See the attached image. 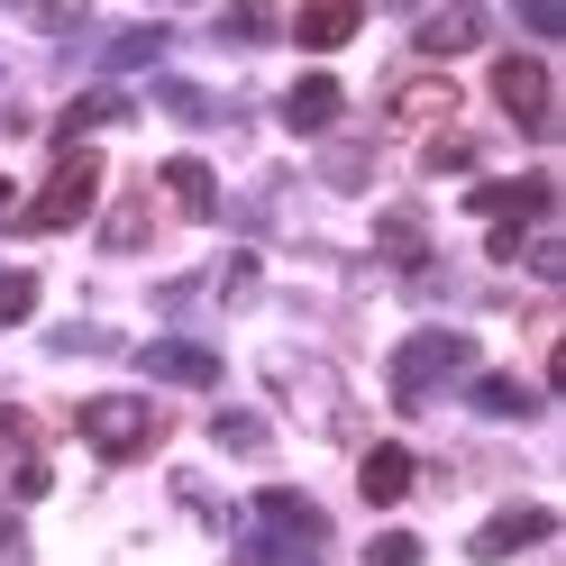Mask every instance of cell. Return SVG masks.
Segmentation results:
<instances>
[{
  "label": "cell",
  "instance_id": "35",
  "mask_svg": "<svg viewBox=\"0 0 566 566\" xmlns=\"http://www.w3.org/2000/svg\"><path fill=\"white\" fill-rule=\"evenodd\" d=\"M28 439H38V420H28V411H0V448H28Z\"/></svg>",
  "mask_w": 566,
  "mask_h": 566
},
{
  "label": "cell",
  "instance_id": "13",
  "mask_svg": "<svg viewBox=\"0 0 566 566\" xmlns=\"http://www.w3.org/2000/svg\"><path fill=\"white\" fill-rule=\"evenodd\" d=\"M165 192H174V210H184V220H210V210H220V184H210L201 156H174V165H165Z\"/></svg>",
  "mask_w": 566,
  "mask_h": 566
},
{
  "label": "cell",
  "instance_id": "34",
  "mask_svg": "<svg viewBox=\"0 0 566 566\" xmlns=\"http://www.w3.org/2000/svg\"><path fill=\"white\" fill-rule=\"evenodd\" d=\"M111 247H147V210H137V201H128L119 220H111Z\"/></svg>",
  "mask_w": 566,
  "mask_h": 566
},
{
  "label": "cell",
  "instance_id": "12",
  "mask_svg": "<svg viewBox=\"0 0 566 566\" xmlns=\"http://www.w3.org/2000/svg\"><path fill=\"white\" fill-rule=\"evenodd\" d=\"M357 28H366V10H357V0H321V10H302V19H293V38H302L311 55H329V46H347V38H357Z\"/></svg>",
  "mask_w": 566,
  "mask_h": 566
},
{
  "label": "cell",
  "instance_id": "17",
  "mask_svg": "<svg viewBox=\"0 0 566 566\" xmlns=\"http://www.w3.org/2000/svg\"><path fill=\"white\" fill-rule=\"evenodd\" d=\"M38 293H46V283L28 274V265H10V274H0V329H19V321H38Z\"/></svg>",
  "mask_w": 566,
  "mask_h": 566
},
{
  "label": "cell",
  "instance_id": "7",
  "mask_svg": "<svg viewBox=\"0 0 566 566\" xmlns=\"http://www.w3.org/2000/svg\"><path fill=\"white\" fill-rule=\"evenodd\" d=\"M493 92H503L512 128H530V137L548 128V64L539 55H503V64H493Z\"/></svg>",
  "mask_w": 566,
  "mask_h": 566
},
{
  "label": "cell",
  "instance_id": "15",
  "mask_svg": "<svg viewBox=\"0 0 566 566\" xmlns=\"http://www.w3.org/2000/svg\"><path fill=\"white\" fill-rule=\"evenodd\" d=\"M384 256H394V265H420V256H430V229H420V210H384Z\"/></svg>",
  "mask_w": 566,
  "mask_h": 566
},
{
  "label": "cell",
  "instance_id": "16",
  "mask_svg": "<svg viewBox=\"0 0 566 566\" xmlns=\"http://www.w3.org/2000/svg\"><path fill=\"white\" fill-rule=\"evenodd\" d=\"M111 119H128V101H119V92H83V101H74V111H64V119H55V137H64V147H74V137H83V128H111Z\"/></svg>",
  "mask_w": 566,
  "mask_h": 566
},
{
  "label": "cell",
  "instance_id": "14",
  "mask_svg": "<svg viewBox=\"0 0 566 566\" xmlns=\"http://www.w3.org/2000/svg\"><path fill=\"white\" fill-rule=\"evenodd\" d=\"M467 394H475V411H493V420H530V411H539V394L512 384V375H467Z\"/></svg>",
  "mask_w": 566,
  "mask_h": 566
},
{
  "label": "cell",
  "instance_id": "8",
  "mask_svg": "<svg viewBox=\"0 0 566 566\" xmlns=\"http://www.w3.org/2000/svg\"><path fill=\"white\" fill-rule=\"evenodd\" d=\"M137 366L156 384H220V357H210L201 338H156V347H137Z\"/></svg>",
  "mask_w": 566,
  "mask_h": 566
},
{
  "label": "cell",
  "instance_id": "22",
  "mask_svg": "<svg viewBox=\"0 0 566 566\" xmlns=\"http://www.w3.org/2000/svg\"><path fill=\"white\" fill-rule=\"evenodd\" d=\"M366 566H420V539H411V530H375V539H366Z\"/></svg>",
  "mask_w": 566,
  "mask_h": 566
},
{
  "label": "cell",
  "instance_id": "28",
  "mask_svg": "<svg viewBox=\"0 0 566 566\" xmlns=\"http://www.w3.org/2000/svg\"><path fill=\"white\" fill-rule=\"evenodd\" d=\"M521 256H530V274H539V283L566 274V247H557V238H521Z\"/></svg>",
  "mask_w": 566,
  "mask_h": 566
},
{
  "label": "cell",
  "instance_id": "10",
  "mask_svg": "<svg viewBox=\"0 0 566 566\" xmlns=\"http://www.w3.org/2000/svg\"><path fill=\"white\" fill-rule=\"evenodd\" d=\"M411 38H420V55H467V46L493 38V19H484V10H430Z\"/></svg>",
  "mask_w": 566,
  "mask_h": 566
},
{
  "label": "cell",
  "instance_id": "1",
  "mask_svg": "<svg viewBox=\"0 0 566 566\" xmlns=\"http://www.w3.org/2000/svg\"><path fill=\"white\" fill-rule=\"evenodd\" d=\"M467 375H475V338L467 329H420V338L394 347V402L402 411H420L430 394H448V384H467Z\"/></svg>",
  "mask_w": 566,
  "mask_h": 566
},
{
  "label": "cell",
  "instance_id": "6",
  "mask_svg": "<svg viewBox=\"0 0 566 566\" xmlns=\"http://www.w3.org/2000/svg\"><path fill=\"white\" fill-rule=\"evenodd\" d=\"M256 521H265V539H283V548H321L329 539V512L311 503V493H293V484H274V493H256Z\"/></svg>",
  "mask_w": 566,
  "mask_h": 566
},
{
  "label": "cell",
  "instance_id": "9",
  "mask_svg": "<svg viewBox=\"0 0 566 566\" xmlns=\"http://www.w3.org/2000/svg\"><path fill=\"white\" fill-rule=\"evenodd\" d=\"M338 101H347L338 74H302L293 92H283V128H293V137H321V128L338 119Z\"/></svg>",
  "mask_w": 566,
  "mask_h": 566
},
{
  "label": "cell",
  "instance_id": "31",
  "mask_svg": "<svg viewBox=\"0 0 566 566\" xmlns=\"http://www.w3.org/2000/svg\"><path fill=\"white\" fill-rule=\"evenodd\" d=\"M238 566H311V557H302V548H283V539H256Z\"/></svg>",
  "mask_w": 566,
  "mask_h": 566
},
{
  "label": "cell",
  "instance_id": "32",
  "mask_svg": "<svg viewBox=\"0 0 566 566\" xmlns=\"http://www.w3.org/2000/svg\"><path fill=\"white\" fill-rule=\"evenodd\" d=\"M0 566H28V530H19V512H0Z\"/></svg>",
  "mask_w": 566,
  "mask_h": 566
},
{
  "label": "cell",
  "instance_id": "11",
  "mask_svg": "<svg viewBox=\"0 0 566 566\" xmlns=\"http://www.w3.org/2000/svg\"><path fill=\"white\" fill-rule=\"evenodd\" d=\"M411 475H420V457H411V448H366L357 493H366V503H402V493H411Z\"/></svg>",
  "mask_w": 566,
  "mask_h": 566
},
{
  "label": "cell",
  "instance_id": "19",
  "mask_svg": "<svg viewBox=\"0 0 566 566\" xmlns=\"http://www.w3.org/2000/svg\"><path fill=\"white\" fill-rule=\"evenodd\" d=\"M448 101H457V92L430 74V83H402V92H394V111H402V119H448Z\"/></svg>",
  "mask_w": 566,
  "mask_h": 566
},
{
  "label": "cell",
  "instance_id": "36",
  "mask_svg": "<svg viewBox=\"0 0 566 566\" xmlns=\"http://www.w3.org/2000/svg\"><path fill=\"white\" fill-rule=\"evenodd\" d=\"M0 210H10V184H0Z\"/></svg>",
  "mask_w": 566,
  "mask_h": 566
},
{
  "label": "cell",
  "instance_id": "3",
  "mask_svg": "<svg viewBox=\"0 0 566 566\" xmlns=\"http://www.w3.org/2000/svg\"><path fill=\"white\" fill-rule=\"evenodd\" d=\"M74 420H83V439H92L101 457H147L156 430H165L156 402H137V394H101V402H83Z\"/></svg>",
  "mask_w": 566,
  "mask_h": 566
},
{
  "label": "cell",
  "instance_id": "29",
  "mask_svg": "<svg viewBox=\"0 0 566 566\" xmlns=\"http://www.w3.org/2000/svg\"><path fill=\"white\" fill-rule=\"evenodd\" d=\"M220 302H256V256H229L220 265Z\"/></svg>",
  "mask_w": 566,
  "mask_h": 566
},
{
  "label": "cell",
  "instance_id": "33",
  "mask_svg": "<svg viewBox=\"0 0 566 566\" xmlns=\"http://www.w3.org/2000/svg\"><path fill=\"white\" fill-rule=\"evenodd\" d=\"M430 165H439V174H467V165H475V147H467V137H439Z\"/></svg>",
  "mask_w": 566,
  "mask_h": 566
},
{
  "label": "cell",
  "instance_id": "5",
  "mask_svg": "<svg viewBox=\"0 0 566 566\" xmlns=\"http://www.w3.org/2000/svg\"><path fill=\"white\" fill-rule=\"evenodd\" d=\"M548 539H557V512L548 503H512V512H493L475 539H467V557L493 566V557H521V548H548Z\"/></svg>",
  "mask_w": 566,
  "mask_h": 566
},
{
  "label": "cell",
  "instance_id": "2",
  "mask_svg": "<svg viewBox=\"0 0 566 566\" xmlns=\"http://www.w3.org/2000/svg\"><path fill=\"white\" fill-rule=\"evenodd\" d=\"M92 192H101V156H83V147H64V165H55V184L19 210L10 229H28V238H55V229H74L83 210H92Z\"/></svg>",
  "mask_w": 566,
  "mask_h": 566
},
{
  "label": "cell",
  "instance_id": "23",
  "mask_svg": "<svg viewBox=\"0 0 566 566\" xmlns=\"http://www.w3.org/2000/svg\"><path fill=\"white\" fill-rule=\"evenodd\" d=\"M10 493H19V503H38V493H55V467H46V457H19V467H10Z\"/></svg>",
  "mask_w": 566,
  "mask_h": 566
},
{
  "label": "cell",
  "instance_id": "24",
  "mask_svg": "<svg viewBox=\"0 0 566 566\" xmlns=\"http://www.w3.org/2000/svg\"><path fill=\"white\" fill-rule=\"evenodd\" d=\"M165 111H174V119H220V101L192 92V83H165Z\"/></svg>",
  "mask_w": 566,
  "mask_h": 566
},
{
  "label": "cell",
  "instance_id": "30",
  "mask_svg": "<svg viewBox=\"0 0 566 566\" xmlns=\"http://www.w3.org/2000/svg\"><path fill=\"white\" fill-rule=\"evenodd\" d=\"M521 28H530V38H566V10H557V0H521Z\"/></svg>",
  "mask_w": 566,
  "mask_h": 566
},
{
  "label": "cell",
  "instance_id": "20",
  "mask_svg": "<svg viewBox=\"0 0 566 566\" xmlns=\"http://www.w3.org/2000/svg\"><path fill=\"white\" fill-rule=\"evenodd\" d=\"M174 503H184L192 521H210V530H229V503H220V493H210L201 475H174Z\"/></svg>",
  "mask_w": 566,
  "mask_h": 566
},
{
  "label": "cell",
  "instance_id": "27",
  "mask_svg": "<svg viewBox=\"0 0 566 566\" xmlns=\"http://www.w3.org/2000/svg\"><path fill=\"white\" fill-rule=\"evenodd\" d=\"M321 174H329V184H338V192H366V174H375V165H366L357 147H338V156H329Z\"/></svg>",
  "mask_w": 566,
  "mask_h": 566
},
{
  "label": "cell",
  "instance_id": "4",
  "mask_svg": "<svg viewBox=\"0 0 566 566\" xmlns=\"http://www.w3.org/2000/svg\"><path fill=\"white\" fill-rule=\"evenodd\" d=\"M467 210H475L484 229H521V238H530V220H548V210H557V184H548V174H512V184H475V192H467Z\"/></svg>",
  "mask_w": 566,
  "mask_h": 566
},
{
  "label": "cell",
  "instance_id": "26",
  "mask_svg": "<svg viewBox=\"0 0 566 566\" xmlns=\"http://www.w3.org/2000/svg\"><path fill=\"white\" fill-rule=\"evenodd\" d=\"M111 347V329H92V321H74V329H55V357H101Z\"/></svg>",
  "mask_w": 566,
  "mask_h": 566
},
{
  "label": "cell",
  "instance_id": "21",
  "mask_svg": "<svg viewBox=\"0 0 566 566\" xmlns=\"http://www.w3.org/2000/svg\"><path fill=\"white\" fill-rule=\"evenodd\" d=\"M165 55V28H128V38H111V64L128 74V64H156Z\"/></svg>",
  "mask_w": 566,
  "mask_h": 566
},
{
  "label": "cell",
  "instance_id": "18",
  "mask_svg": "<svg viewBox=\"0 0 566 566\" xmlns=\"http://www.w3.org/2000/svg\"><path fill=\"white\" fill-rule=\"evenodd\" d=\"M210 439H220L229 457H256V448H265L274 430H265V420H256V411H220V420H210Z\"/></svg>",
  "mask_w": 566,
  "mask_h": 566
},
{
  "label": "cell",
  "instance_id": "25",
  "mask_svg": "<svg viewBox=\"0 0 566 566\" xmlns=\"http://www.w3.org/2000/svg\"><path fill=\"white\" fill-rule=\"evenodd\" d=\"M220 38H238V46H265V38H274V19H265V10H229V19H220Z\"/></svg>",
  "mask_w": 566,
  "mask_h": 566
}]
</instances>
